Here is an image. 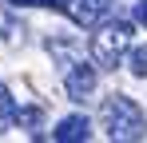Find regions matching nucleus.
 Returning a JSON list of instances; mask_svg holds the SVG:
<instances>
[{"mask_svg": "<svg viewBox=\"0 0 147 143\" xmlns=\"http://www.w3.org/2000/svg\"><path fill=\"white\" fill-rule=\"evenodd\" d=\"M92 135V123H88V115H68L56 123V131H52V139L56 143H80Z\"/></svg>", "mask_w": 147, "mask_h": 143, "instance_id": "39448f33", "label": "nucleus"}, {"mask_svg": "<svg viewBox=\"0 0 147 143\" xmlns=\"http://www.w3.org/2000/svg\"><path fill=\"white\" fill-rule=\"evenodd\" d=\"M96 72H99V64L92 68V64H84V60H72V64L64 68V88H68V99L84 103L88 95L96 92Z\"/></svg>", "mask_w": 147, "mask_h": 143, "instance_id": "20e7f679", "label": "nucleus"}, {"mask_svg": "<svg viewBox=\"0 0 147 143\" xmlns=\"http://www.w3.org/2000/svg\"><path fill=\"white\" fill-rule=\"evenodd\" d=\"M16 8H60V0H12Z\"/></svg>", "mask_w": 147, "mask_h": 143, "instance_id": "1a4fd4ad", "label": "nucleus"}, {"mask_svg": "<svg viewBox=\"0 0 147 143\" xmlns=\"http://www.w3.org/2000/svg\"><path fill=\"white\" fill-rule=\"evenodd\" d=\"M60 8L76 28H99L115 20V0H60Z\"/></svg>", "mask_w": 147, "mask_h": 143, "instance_id": "7ed1b4c3", "label": "nucleus"}, {"mask_svg": "<svg viewBox=\"0 0 147 143\" xmlns=\"http://www.w3.org/2000/svg\"><path fill=\"white\" fill-rule=\"evenodd\" d=\"M127 68H131V76L147 80V44H139V48H131V52H127Z\"/></svg>", "mask_w": 147, "mask_h": 143, "instance_id": "0eeeda50", "label": "nucleus"}, {"mask_svg": "<svg viewBox=\"0 0 147 143\" xmlns=\"http://www.w3.org/2000/svg\"><path fill=\"white\" fill-rule=\"evenodd\" d=\"M16 111H20V107H16L12 92H8V88L0 84V131H8V127L16 123Z\"/></svg>", "mask_w": 147, "mask_h": 143, "instance_id": "423d86ee", "label": "nucleus"}, {"mask_svg": "<svg viewBox=\"0 0 147 143\" xmlns=\"http://www.w3.org/2000/svg\"><path fill=\"white\" fill-rule=\"evenodd\" d=\"M135 20L147 28V0H139V4H135Z\"/></svg>", "mask_w": 147, "mask_h": 143, "instance_id": "9d476101", "label": "nucleus"}, {"mask_svg": "<svg viewBox=\"0 0 147 143\" xmlns=\"http://www.w3.org/2000/svg\"><path fill=\"white\" fill-rule=\"evenodd\" d=\"M127 52H131V24L127 20L115 16V20L96 28V36H92V60L99 64V72H115Z\"/></svg>", "mask_w": 147, "mask_h": 143, "instance_id": "f03ea898", "label": "nucleus"}, {"mask_svg": "<svg viewBox=\"0 0 147 143\" xmlns=\"http://www.w3.org/2000/svg\"><path fill=\"white\" fill-rule=\"evenodd\" d=\"M99 123H103L107 139H115V143H131V139H143V135H147V115H143V107H139L131 95H119V92H111L107 99H103V107H99Z\"/></svg>", "mask_w": 147, "mask_h": 143, "instance_id": "f257e3e1", "label": "nucleus"}, {"mask_svg": "<svg viewBox=\"0 0 147 143\" xmlns=\"http://www.w3.org/2000/svg\"><path fill=\"white\" fill-rule=\"evenodd\" d=\"M40 119H44L40 107H20V111H16V123H20V127H40Z\"/></svg>", "mask_w": 147, "mask_h": 143, "instance_id": "6e6552de", "label": "nucleus"}]
</instances>
